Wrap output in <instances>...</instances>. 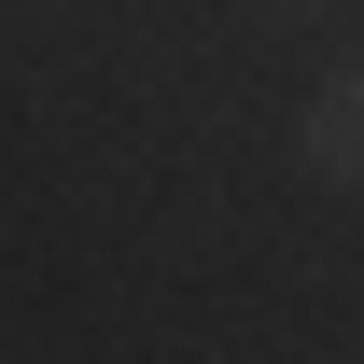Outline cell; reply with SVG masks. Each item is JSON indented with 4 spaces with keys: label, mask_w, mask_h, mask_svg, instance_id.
<instances>
[{
    "label": "cell",
    "mask_w": 364,
    "mask_h": 364,
    "mask_svg": "<svg viewBox=\"0 0 364 364\" xmlns=\"http://www.w3.org/2000/svg\"><path fill=\"white\" fill-rule=\"evenodd\" d=\"M294 168L336 182V196H364V70H336V85L294 112Z\"/></svg>",
    "instance_id": "6da1fadb"
}]
</instances>
